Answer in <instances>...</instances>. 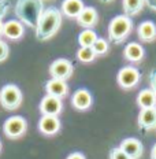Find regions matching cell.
I'll return each instance as SVG.
<instances>
[{"label":"cell","instance_id":"obj_1","mask_svg":"<svg viewBox=\"0 0 156 159\" xmlns=\"http://www.w3.org/2000/svg\"><path fill=\"white\" fill-rule=\"evenodd\" d=\"M62 25V11L55 7L45 8L36 26V39L38 41H47L56 34Z\"/></svg>","mask_w":156,"mask_h":159},{"label":"cell","instance_id":"obj_2","mask_svg":"<svg viewBox=\"0 0 156 159\" xmlns=\"http://www.w3.org/2000/svg\"><path fill=\"white\" fill-rule=\"evenodd\" d=\"M15 15L18 21L29 28L36 29L37 22L44 11V2L42 0H16Z\"/></svg>","mask_w":156,"mask_h":159},{"label":"cell","instance_id":"obj_3","mask_svg":"<svg viewBox=\"0 0 156 159\" xmlns=\"http://www.w3.org/2000/svg\"><path fill=\"white\" fill-rule=\"evenodd\" d=\"M133 29V21L127 15H117L111 19L108 25V39L109 41L119 44L125 41Z\"/></svg>","mask_w":156,"mask_h":159},{"label":"cell","instance_id":"obj_4","mask_svg":"<svg viewBox=\"0 0 156 159\" xmlns=\"http://www.w3.org/2000/svg\"><path fill=\"white\" fill-rule=\"evenodd\" d=\"M0 104L6 110H16L22 104V91L14 84H7L0 89Z\"/></svg>","mask_w":156,"mask_h":159},{"label":"cell","instance_id":"obj_5","mask_svg":"<svg viewBox=\"0 0 156 159\" xmlns=\"http://www.w3.org/2000/svg\"><path fill=\"white\" fill-rule=\"evenodd\" d=\"M28 124H26V119L21 115H14V117H10L4 121L3 124V132L7 136L8 139H19L25 134Z\"/></svg>","mask_w":156,"mask_h":159},{"label":"cell","instance_id":"obj_6","mask_svg":"<svg viewBox=\"0 0 156 159\" xmlns=\"http://www.w3.org/2000/svg\"><path fill=\"white\" fill-rule=\"evenodd\" d=\"M141 74L138 71V69L133 67V66H125L118 71L117 81L119 87L123 89H131L140 82Z\"/></svg>","mask_w":156,"mask_h":159},{"label":"cell","instance_id":"obj_7","mask_svg":"<svg viewBox=\"0 0 156 159\" xmlns=\"http://www.w3.org/2000/svg\"><path fill=\"white\" fill-rule=\"evenodd\" d=\"M73 73H74V66H73V63L69 59H65V58L56 59L49 66V74H51L52 78L67 81L73 75Z\"/></svg>","mask_w":156,"mask_h":159},{"label":"cell","instance_id":"obj_8","mask_svg":"<svg viewBox=\"0 0 156 159\" xmlns=\"http://www.w3.org/2000/svg\"><path fill=\"white\" fill-rule=\"evenodd\" d=\"M62 99L51 95H45L40 102V111L42 115H56L58 117L62 111Z\"/></svg>","mask_w":156,"mask_h":159},{"label":"cell","instance_id":"obj_9","mask_svg":"<svg viewBox=\"0 0 156 159\" xmlns=\"http://www.w3.org/2000/svg\"><path fill=\"white\" fill-rule=\"evenodd\" d=\"M38 129L42 134L54 136L60 129V121L56 115H42L38 121Z\"/></svg>","mask_w":156,"mask_h":159},{"label":"cell","instance_id":"obj_10","mask_svg":"<svg viewBox=\"0 0 156 159\" xmlns=\"http://www.w3.org/2000/svg\"><path fill=\"white\" fill-rule=\"evenodd\" d=\"M123 152L129 155L131 159H140L142 152H144V147H142V143L138 139H134V137H129V139H125L119 145Z\"/></svg>","mask_w":156,"mask_h":159},{"label":"cell","instance_id":"obj_11","mask_svg":"<svg viewBox=\"0 0 156 159\" xmlns=\"http://www.w3.org/2000/svg\"><path fill=\"white\" fill-rule=\"evenodd\" d=\"M71 104L74 108H77L79 111H85L88 110L92 106V95L88 89H77V91L73 93L71 98Z\"/></svg>","mask_w":156,"mask_h":159},{"label":"cell","instance_id":"obj_12","mask_svg":"<svg viewBox=\"0 0 156 159\" xmlns=\"http://www.w3.org/2000/svg\"><path fill=\"white\" fill-rule=\"evenodd\" d=\"M138 128L141 130L156 129V107L141 108L138 114Z\"/></svg>","mask_w":156,"mask_h":159},{"label":"cell","instance_id":"obj_13","mask_svg":"<svg viewBox=\"0 0 156 159\" xmlns=\"http://www.w3.org/2000/svg\"><path fill=\"white\" fill-rule=\"evenodd\" d=\"M45 92H47V95L62 99V98H65V96H67V93H69L67 82L63 81V80L51 78L49 81H47V84H45Z\"/></svg>","mask_w":156,"mask_h":159},{"label":"cell","instance_id":"obj_14","mask_svg":"<svg viewBox=\"0 0 156 159\" xmlns=\"http://www.w3.org/2000/svg\"><path fill=\"white\" fill-rule=\"evenodd\" d=\"M24 24L21 21H16V19H11V21H7L4 24V28H3V34L6 36L10 40H19L24 37Z\"/></svg>","mask_w":156,"mask_h":159},{"label":"cell","instance_id":"obj_15","mask_svg":"<svg viewBox=\"0 0 156 159\" xmlns=\"http://www.w3.org/2000/svg\"><path fill=\"white\" fill-rule=\"evenodd\" d=\"M99 14L96 11L95 7H84V10L81 11V14L77 16V22L79 26L86 29H91L97 24Z\"/></svg>","mask_w":156,"mask_h":159},{"label":"cell","instance_id":"obj_16","mask_svg":"<svg viewBox=\"0 0 156 159\" xmlns=\"http://www.w3.org/2000/svg\"><path fill=\"white\" fill-rule=\"evenodd\" d=\"M145 51L141 44L138 43H129L123 49V56L126 61L131 62V63H138L144 59Z\"/></svg>","mask_w":156,"mask_h":159},{"label":"cell","instance_id":"obj_17","mask_svg":"<svg viewBox=\"0 0 156 159\" xmlns=\"http://www.w3.org/2000/svg\"><path fill=\"white\" fill-rule=\"evenodd\" d=\"M137 34L141 41L152 43L156 40V25L152 21H144L138 25Z\"/></svg>","mask_w":156,"mask_h":159},{"label":"cell","instance_id":"obj_18","mask_svg":"<svg viewBox=\"0 0 156 159\" xmlns=\"http://www.w3.org/2000/svg\"><path fill=\"white\" fill-rule=\"evenodd\" d=\"M84 2L82 0H63L62 3V12L69 18H75L81 14L84 10Z\"/></svg>","mask_w":156,"mask_h":159},{"label":"cell","instance_id":"obj_19","mask_svg":"<svg viewBox=\"0 0 156 159\" xmlns=\"http://www.w3.org/2000/svg\"><path fill=\"white\" fill-rule=\"evenodd\" d=\"M137 104L141 108H152L156 107V95L155 92L149 89H142L137 96Z\"/></svg>","mask_w":156,"mask_h":159},{"label":"cell","instance_id":"obj_20","mask_svg":"<svg viewBox=\"0 0 156 159\" xmlns=\"http://www.w3.org/2000/svg\"><path fill=\"white\" fill-rule=\"evenodd\" d=\"M145 2L144 0H123L122 2V7H123L125 15L127 16H134L142 10Z\"/></svg>","mask_w":156,"mask_h":159},{"label":"cell","instance_id":"obj_21","mask_svg":"<svg viewBox=\"0 0 156 159\" xmlns=\"http://www.w3.org/2000/svg\"><path fill=\"white\" fill-rule=\"evenodd\" d=\"M97 34L92 29H85L79 33L78 36V44L79 47H92L95 44V41L97 40Z\"/></svg>","mask_w":156,"mask_h":159},{"label":"cell","instance_id":"obj_22","mask_svg":"<svg viewBox=\"0 0 156 159\" xmlns=\"http://www.w3.org/2000/svg\"><path fill=\"white\" fill-rule=\"evenodd\" d=\"M95 58L96 54L92 47H79V49L77 51V59L82 63H91L95 61Z\"/></svg>","mask_w":156,"mask_h":159},{"label":"cell","instance_id":"obj_23","mask_svg":"<svg viewBox=\"0 0 156 159\" xmlns=\"http://www.w3.org/2000/svg\"><path fill=\"white\" fill-rule=\"evenodd\" d=\"M108 48H109L108 41H107V40H104V39H97V40L95 41V44L92 45V49L95 51L96 56L107 54V52H108Z\"/></svg>","mask_w":156,"mask_h":159},{"label":"cell","instance_id":"obj_24","mask_svg":"<svg viewBox=\"0 0 156 159\" xmlns=\"http://www.w3.org/2000/svg\"><path fill=\"white\" fill-rule=\"evenodd\" d=\"M109 159H131V158L126 152L122 151L119 147H117V148H112L111 152H109Z\"/></svg>","mask_w":156,"mask_h":159},{"label":"cell","instance_id":"obj_25","mask_svg":"<svg viewBox=\"0 0 156 159\" xmlns=\"http://www.w3.org/2000/svg\"><path fill=\"white\" fill-rule=\"evenodd\" d=\"M8 54H10V48H8L7 43H4L3 40H0V63L7 59Z\"/></svg>","mask_w":156,"mask_h":159},{"label":"cell","instance_id":"obj_26","mask_svg":"<svg viewBox=\"0 0 156 159\" xmlns=\"http://www.w3.org/2000/svg\"><path fill=\"white\" fill-rule=\"evenodd\" d=\"M10 10V2L8 0H0V19L3 18Z\"/></svg>","mask_w":156,"mask_h":159},{"label":"cell","instance_id":"obj_27","mask_svg":"<svg viewBox=\"0 0 156 159\" xmlns=\"http://www.w3.org/2000/svg\"><path fill=\"white\" fill-rule=\"evenodd\" d=\"M149 84H151V89L156 95V69H152L149 73Z\"/></svg>","mask_w":156,"mask_h":159},{"label":"cell","instance_id":"obj_28","mask_svg":"<svg viewBox=\"0 0 156 159\" xmlns=\"http://www.w3.org/2000/svg\"><path fill=\"white\" fill-rule=\"evenodd\" d=\"M67 159H86L84 154H81V152H73L67 157Z\"/></svg>","mask_w":156,"mask_h":159},{"label":"cell","instance_id":"obj_29","mask_svg":"<svg viewBox=\"0 0 156 159\" xmlns=\"http://www.w3.org/2000/svg\"><path fill=\"white\" fill-rule=\"evenodd\" d=\"M144 2H145V4L152 10V11L156 12V0H144Z\"/></svg>","mask_w":156,"mask_h":159},{"label":"cell","instance_id":"obj_30","mask_svg":"<svg viewBox=\"0 0 156 159\" xmlns=\"http://www.w3.org/2000/svg\"><path fill=\"white\" fill-rule=\"evenodd\" d=\"M151 159H156V144L152 147V150H151Z\"/></svg>","mask_w":156,"mask_h":159},{"label":"cell","instance_id":"obj_31","mask_svg":"<svg viewBox=\"0 0 156 159\" xmlns=\"http://www.w3.org/2000/svg\"><path fill=\"white\" fill-rule=\"evenodd\" d=\"M3 28H4V24H3V21L0 19V36L3 34Z\"/></svg>","mask_w":156,"mask_h":159},{"label":"cell","instance_id":"obj_32","mask_svg":"<svg viewBox=\"0 0 156 159\" xmlns=\"http://www.w3.org/2000/svg\"><path fill=\"white\" fill-rule=\"evenodd\" d=\"M100 2H101V3H104V4H107V3H111L112 0H100Z\"/></svg>","mask_w":156,"mask_h":159},{"label":"cell","instance_id":"obj_33","mask_svg":"<svg viewBox=\"0 0 156 159\" xmlns=\"http://www.w3.org/2000/svg\"><path fill=\"white\" fill-rule=\"evenodd\" d=\"M0 151H2V141H0Z\"/></svg>","mask_w":156,"mask_h":159}]
</instances>
